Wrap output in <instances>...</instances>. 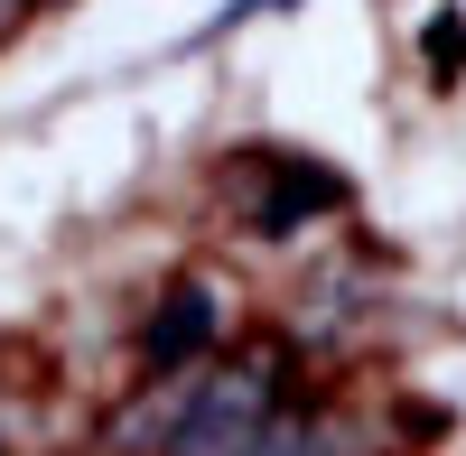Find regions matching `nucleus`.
<instances>
[{
  "label": "nucleus",
  "instance_id": "f257e3e1",
  "mask_svg": "<svg viewBox=\"0 0 466 456\" xmlns=\"http://www.w3.org/2000/svg\"><path fill=\"white\" fill-rule=\"evenodd\" d=\"M289 410V354H233V363H206L197 382V420L177 429L168 456H252V438Z\"/></svg>",
  "mask_w": 466,
  "mask_h": 456
},
{
  "label": "nucleus",
  "instance_id": "f03ea898",
  "mask_svg": "<svg viewBox=\"0 0 466 456\" xmlns=\"http://www.w3.org/2000/svg\"><path fill=\"white\" fill-rule=\"evenodd\" d=\"M224 326H233V317H224V289H206V280L177 289L168 308H159V326H149V363H159V372H187L206 345H224Z\"/></svg>",
  "mask_w": 466,
  "mask_h": 456
},
{
  "label": "nucleus",
  "instance_id": "7ed1b4c3",
  "mask_svg": "<svg viewBox=\"0 0 466 456\" xmlns=\"http://www.w3.org/2000/svg\"><path fill=\"white\" fill-rule=\"evenodd\" d=\"M19 10H28V0H0V37H10V28H19Z\"/></svg>",
  "mask_w": 466,
  "mask_h": 456
}]
</instances>
